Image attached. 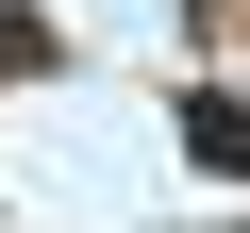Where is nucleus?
I'll list each match as a JSON object with an SVG mask.
<instances>
[{
  "mask_svg": "<svg viewBox=\"0 0 250 233\" xmlns=\"http://www.w3.org/2000/svg\"><path fill=\"white\" fill-rule=\"evenodd\" d=\"M184 150H200V167H233V183H250V100H184Z\"/></svg>",
  "mask_w": 250,
  "mask_h": 233,
  "instance_id": "nucleus-1",
  "label": "nucleus"
}]
</instances>
